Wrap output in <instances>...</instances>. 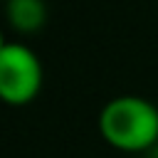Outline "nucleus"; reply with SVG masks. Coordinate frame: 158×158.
Segmentation results:
<instances>
[{
    "label": "nucleus",
    "instance_id": "f257e3e1",
    "mask_svg": "<svg viewBox=\"0 0 158 158\" xmlns=\"http://www.w3.org/2000/svg\"><path fill=\"white\" fill-rule=\"evenodd\" d=\"M99 133L118 151H146L158 143V106L133 94L116 96L99 114Z\"/></svg>",
    "mask_w": 158,
    "mask_h": 158
},
{
    "label": "nucleus",
    "instance_id": "f03ea898",
    "mask_svg": "<svg viewBox=\"0 0 158 158\" xmlns=\"http://www.w3.org/2000/svg\"><path fill=\"white\" fill-rule=\"evenodd\" d=\"M42 89V62L20 42H7L0 52V101L7 106H25L37 99Z\"/></svg>",
    "mask_w": 158,
    "mask_h": 158
},
{
    "label": "nucleus",
    "instance_id": "20e7f679",
    "mask_svg": "<svg viewBox=\"0 0 158 158\" xmlns=\"http://www.w3.org/2000/svg\"><path fill=\"white\" fill-rule=\"evenodd\" d=\"M7 42H5V35H2V30H0V52H2V47H5Z\"/></svg>",
    "mask_w": 158,
    "mask_h": 158
},
{
    "label": "nucleus",
    "instance_id": "7ed1b4c3",
    "mask_svg": "<svg viewBox=\"0 0 158 158\" xmlns=\"http://www.w3.org/2000/svg\"><path fill=\"white\" fill-rule=\"evenodd\" d=\"M5 17L15 32L32 35L47 22V5L44 0H5Z\"/></svg>",
    "mask_w": 158,
    "mask_h": 158
}]
</instances>
